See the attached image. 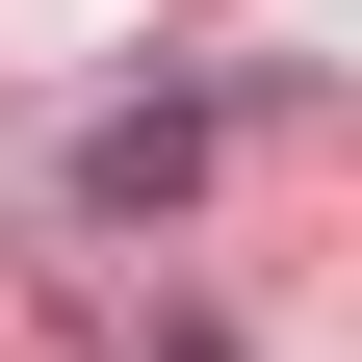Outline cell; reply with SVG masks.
<instances>
[{
  "label": "cell",
  "mask_w": 362,
  "mask_h": 362,
  "mask_svg": "<svg viewBox=\"0 0 362 362\" xmlns=\"http://www.w3.org/2000/svg\"><path fill=\"white\" fill-rule=\"evenodd\" d=\"M181 181H207V104H104L78 129V207H104V233H156Z\"/></svg>",
  "instance_id": "obj_1"
},
{
  "label": "cell",
  "mask_w": 362,
  "mask_h": 362,
  "mask_svg": "<svg viewBox=\"0 0 362 362\" xmlns=\"http://www.w3.org/2000/svg\"><path fill=\"white\" fill-rule=\"evenodd\" d=\"M129 362H259V337H233V310H129Z\"/></svg>",
  "instance_id": "obj_2"
}]
</instances>
